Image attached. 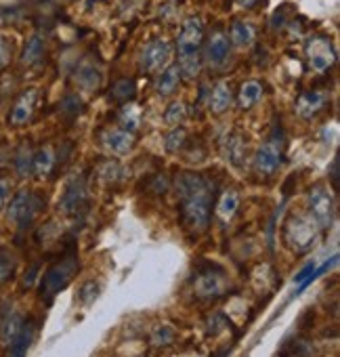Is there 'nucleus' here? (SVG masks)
Listing matches in <instances>:
<instances>
[{"instance_id":"1","label":"nucleus","mask_w":340,"mask_h":357,"mask_svg":"<svg viewBox=\"0 0 340 357\" xmlns=\"http://www.w3.org/2000/svg\"><path fill=\"white\" fill-rule=\"evenodd\" d=\"M175 192H177L179 211H181V219L185 227L196 234L206 231L210 223V213H212L215 185L204 174L185 170V172H179L175 178Z\"/></svg>"},{"instance_id":"2","label":"nucleus","mask_w":340,"mask_h":357,"mask_svg":"<svg viewBox=\"0 0 340 357\" xmlns=\"http://www.w3.org/2000/svg\"><path fill=\"white\" fill-rule=\"evenodd\" d=\"M204 43V26L202 20L192 15L183 22L179 38H177V51H179V70L187 78H196L202 68L200 51Z\"/></svg>"},{"instance_id":"3","label":"nucleus","mask_w":340,"mask_h":357,"mask_svg":"<svg viewBox=\"0 0 340 357\" xmlns=\"http://www.w3.org/2000/svg\"><path fill=\"white\" fill-rule=\"evenodd\" d=\"M319 231L321 229L313 221L311 215H300V213L296 215V213H292L286 219V223H284V242H286V246L292 252L304 255V252H309L317 244Z\"/></svg>"},{"instance_id":"4","label":"nucleus","mask_w":340,"mask_h":357,"mask_svg":"<svg viewBox=\"0 0 340 357\" xmlns=\"http://www.w3.org/2000/svg\"><path fill=\"white\" fill-rule=\"evenodd\" d=\"M284 153H286V137L279 124L271 130L267 141H263V145L258 147L254 155V172L261 178H271L279 170L284 162Z\"/></svg>"},{"instance_id":"5","label":"nucleus","mask_w":340,"mask_h":357,"mask_svg":"<svg viewBox=\"0 0 340 357\" xmlns=\"http://www.w3.org/2000/svg\"><path fill=\"white\" fill-rule=\"evenodd\" d=\"M80 269V261L72 255V257H65L57 263H53L47 273L42 275V282H40V298L51 303L61 290L68 288V284L74 280V275L78 273Z\"/></svg>"},{"instance_id":"6","label":"nucleus","mask_w":340,"mask_h":357,"mask_svg":"<svg viewBox=\"0 0 340 357\" xmlns=\"http://www.w3.org/2000/svg\"><path fill=\"white\" fill-rule=\"evenodd\" d=\"M45 202L42 198L36 194V192H30V190H22L20 194H15L9 202V208H7V219L9 223H13L17 229H28L34 219L40 215Z\"/></svg>"},{"instance_id":"7","label":"nucleus","mask_w":340,"mask_h":357,"mask_svg":"<svg viewBox=\"0 0 340 357\" xmlns=\"http://www.w3.org/2000/svg\"><path fill=\"white\" fill-rule=\"evenodd\" d=\"M88 208V185H86V178L82 174L72 176L65 192L59 200V213L65 215L68 219H78L84 217Z\"/></svg>"},{"instance_id":"8","label":"nucleus","mask_w":340,"mask_h":357,"mask_svg":"<svg viewBox=\"0 0 340 357\" xmlns=\"http://www.w3.org/2000/svg\"><path fill=\"white\" fill-rule=\"evenodd\" d=\"M307 200H309V215L319 225V229L321 231L330 229V225L334 223V217H336V204H334L332 192L323 183H317L309 190Z\"/></svg>"},{"instance_id":"9","label":"nucleus","mask_w":340,"mask_h":357,"mask_svg":"<svg viewBox=\"0 0 340 357\" xmlns=\"http://www.w3.org/2000/svg\"><path fill=\"white\" fill-rule=\"evenodd\" d=\"M225 290H227V273L217 265L204 267L194 280V292L200 298H217Z\"/></svg>"},{"instance_id":"10","label":"nucleus","mask_w":340,"mask_h":357,"mask_svg":"<svg viewBox=\"0 0 340 357\" xmlns=\"http://www.w3.org/2000/svg\"><path fill=\"white\" fill-rule=\"evenodd\" d=\"M334 61H336V51H334L332 40H327L323 36H315V38L309 40V45H307V63H309L311 72L323 74L334 66Z\"/></svg>"},{"instance_id":"11","label":"nucleus","mask_w":340,"mask_h":357,"mask_svg":"<svg viewBox=\"0 0 340 357\" xmlns=\"http://www.w3.org/2000/svg\"><path fill=\"white\" fill-rule=\"evenodd\" d=\"M40 99V91L38 89H26L20 93V97L15 99L11 112H9V124L11 126H24L32 120L36 105Z\"/></svg>"},{"instance_id":"12","label":"nucleus","mask_w":340,"mask_h":357,"mask_svg":"<svg viewBox=\"0 0 340 357\" xmlns=\"http://www.w3.org/2000/svg\"><path fill=\"white\" fill-rule=\"evenodd\" d=\"M168 61H170V45L164 38L151 40L141 53V70L147 74H155L164 70Z\"/></svg>"},{"instance_id":"13","label":"nucleus","mask_w":340,"mask_h":357,"mask_svg":"<svg viewBox=\"0 0 340 357\" xmlns=\"http://www.w3.org/2000/svg\"><path fill=\"white\" fill-rule=\"evenodd\" d=\"M74 82L84 93L97 91L101 86V82H103V70H101L99 61L93 59V57L80 59L78 66H76V70H74Z\"/></svg>"},{"instance_id":"14","label":"nucleus","mask_w":340,"mask_h":357,"mask_svg":"<svg viewBox=\"0 0 340 357\" xmlns=\"http://www.w3.org/2000/svg\"><path fill=\"white\" fill-rule=\"evenodd\" d=\"M101 143L114 155H126L134 147V135L126 128H107L101 135Z\"/></svg>"},{"instance_id":"15","label":"nucleus","mask_w":340,"mask_h":357,"mask_svg":"<svg viewBox=\"0 0 340 357\" xmlns=\"http://www.w3.org/2000/svg\"><path fill=\"white\" fill-rule=\"evenodd\" d=\"M231 57V43L223 32H215L206 47V59L212 68H223Z\"/></svg>"},{"instance_id":"16","label":"nucleus","mask_w":340,"mask_h":357,"mask_svg":"<svg viewBox=\"0 0 340 357\" xmlns=\"http://www.w3.org/2000/svg\"><path fill=\"white\" fill-rule=\"evenodd\" d=\"M325 103H327V97H325L323 91H304V93L298 95L294 107H296V114L300 118L311 120L313 116H317L323 109Z\"/></svg>"},{"instance_id":"17","label":"nucleus","mask_w":340,"mask_h":357,"mask_svg":"<svg viewBox=\"0 0 340 357\" xmlns=\"http://www.w3.org/2000/svg\"><path fill=\"white\" fill-rule=\"evenodd\" d=\"M24 321H26V317L17 309H11L5 313L3 321H0V342H3L5 349H9L15 342V338L20 336V332L24 328Z\"/></svg>"},{"instance_id":"18","label":"nucleus","mask_w":340,"mask_h":357,"mask_svg":"<svg viewBox=\"0 0 340 357\" xmlns=\"http://www.w3.org/2000/svg\"><path fill=\"white\" fill-rule=\"evenodd\" d=\"M223 151H225L227 162H231L233 166H242L246 160V151H248V139L240 130H233L227 135Z\"/></svg>"},{"instance_id":"19","label":"nucleus","mask_w":340,"mask_h":357,"mask_svg":"<svg viewBox=\"0 0 340 357\" xmlns=\"http://www.w3.org/2000/svg\"><path fill=\"white\" fill-rule=\"evenodd\" d=\"M55 149L47 143V145H40L38 149H34V158H32V174L38 176V178H47L53 168H55Z\"/></svg>"},{"instance_id":"20","label":"nucleus","mask_w":340,"mask_h":357,"mask_svg":"<svg viewBox=\"0 0 340 357\" xmlns=\"http://www.w3.org/2000/svg\"><path fill=\"white\" fill-rule=\"evenodd\" d=\"M179 82H181V70H179L177 63H170L164 70H160L157 80H155V93L160 97L173 95L177 91V86H179Z\"/></svg>"},{"instance_id":"21","label":"nucleus","mask_w":340,"mask_h":357,"mask_svg":"<svg viewBox=\"0 0 340 357\" xmlns=\"http://www.w3.org/2000/svg\"><path fill=\"white\" fill-rule=\"evenodd\" d=\"M231 101H233L231 84L227 80H219L210 93V112L212 114H225L229 109Z\"/></svg>"},{"instance_id":"22","label":"nucleus","mask_w":340,"mask_h":357,"mask_svg":"<svg viewBox=\"0 0 340 357\" xmlns=\"http://www.w3.org/2000/svg\"><path fill=\"white\" fill-rule=\"evenodd\" d=\"M36 334H38L36 321H34V319H26V321H24V328H22V332H20V336H17L15 342L7 349V353H9V355H26L28 349L32 347Z\"/></svg>"},{"instance_id":"23","label":"nucleus","mask_w":340,"mask_h":357,"mask_svg":"<svg viewBox=\"0 0 340 357\" xmlns=\"http://www.w3.org/2000/svg\"><path fill=\"white\" fill-rule=\"evenodd\" d=\"M261 97H263V86H261V82L248 80V82H244V84L240 86L238 103H240L242 109H250V107H254V105L261 101Z\"/></svg>"},{"instance_id":"24","label":"nucleus","mask_w":340,"mask_h":357,"mask_svg":"<svg viewBox=\"0 0 340 357\" xmlns=\"http://www.w3.org/2000/svg\"><path fill=\"white\" fill-rule=\"evenodd\" d=\"M238 206H240V196H238V192H235V190H227V192H223V196H221V200H219V204H217V217H219L221 221L229 223V221L235 217Z\"/></svg>"},{"instance_id":"25","label":"nucleus","mask_w":340,"mask_h":357,"mask_svg":"<svg viewBox=\"0 0 340 357\" xmlns=\"http://www.w3.org/2000/svg\"><path fill=\"white\" fill-rule=\"evenodd\" d=\"M45 36L42 34H34L28 43H26V49H24V55H22V61L24 66H36L42 61L45 57Z\"/></svg>"},{"instance_id":"26","label":"nucleus","mask_w":340,"mask_h":357,"mask_svg":"<svg viewBox=\"0 0 340 357\" xmlns=\"http://www.w3.org/2000/svg\"><path fill=\"white\" fill-rule=\"evenodd\" d=\"M229 40L238 49H246V47H250L254 43V28L250 24H246V22H233Z\"/></svg>"},{"instance_id":"27","label":"nucleus","mask_w":340,"mask_h":357,"mask_svg":"<svg viewBox=\"0 0 340 357\" xmlns=\"http://www.w3.org/2000/svg\"><path fill=\"white\" fill-rule=\"evenodd\" d=\"M17 273V257L9 248H0V286L9 284Z\"/></svg>"},{"instance_id":"28","label":"nucleus","mask_w":340,"mask_h":357,"mask_svg":"<svg viewBox=\"0 0 340 357\" xmlns=\"http://www.w3.org/2000/svg\"><path fill=\"white\" fill-rule=\"evenodd\" d=\"M134 93H137V82L132 78H122L111 86L109 99L116 103H126L134 97Z\"/></svg>"},{"instance_id":"29","label":"nucleus","mask_w":340,"mask_h":357,"mask_svg":"<svg viewBox=\"0 0 340 357\" xmlns=\"http://www.w3.org/2000/svg\"><path fill=\"white\" fill-rule=\"evenodd\" d=\"M32 158H34V149H32L28 143H26V145H22V147L17 149V153H15V162H13L17 176L28 178V176L32 174Z\"/></svg>"},{"instance_id":"30","label":"nucleus","mask_w":340,"mask_h":357,"mask_svg":"<svg viewBox=\"0 0 340 357\" xmlns=\"http://www.w3.org/2000/svg\"><path fill=\"white\" fill-rule=\"evenodd\" d=\"M120 122H122V126L126 128V130H137L139 128V124H141V107L137 105V103H130V101H126L124 105H122V109H120Z\"/></svg>"},{"instance_id":"31","label":"nucleus","mask_w":340,"mask_h":357,"mask_svg":"<svg viewBox=\"0 0 340 357\" xmlns=\"http://www.w3.org/2000/svg\"><path fill=\"white\" fill-rule=\"evenodd\" d=\"M185 143H187V130H185L181 124L175 126L173 130H170V132L164 137V147H166V151H170V153H177Z\"/></svg>"},{"instance_id":"32","label":"nucleus","mask_w":340,"mask_h":357,"mask_svg":"<svg viewBox=\"0 0 340 357\" xmlns=\"http://www.w3.org/2000/svg\"><path fill=\"white\" fill-rule=\"evenodd\" d=\"M185 118H187V109H185V103H183V101H173V103L168 105L166 114H164V120H166V124H170V126H179V124H183Z\"/></svg>"},{"instance_id":"33","label":"nucleus","mask_w":340,"mask_h":357,"mask_svg":"<svg viewBox=\"0 0 340 357\" xmlns=\"http://www.w3.org/2000/svg\"><path fill=\"white\" fill-rule=\"evenodd\" d=\"M175 340V330L168 324H160L151 330V344L153 347H168Z\"/></svg>"},{"instance_id":"34","label":"nucleus","mask_w":340,"mask_h":357,"mask_svg":"<svg viewBox=\"0 0 340 357\" xmlns=\"http://www.w3.org/2000/svg\"><path fill=\"white\" fill-rule=\"evenodd\" d=\"M61 114H65V116H70V118H74V116H78L80 112H82V107H84V103H82V99L78 97V95H68L63 101H61Z\"/></svg>"},{"instance_id":"35","label":"nucleus","mask_w":340,"mask_h":357,"mask_svg":"<svg viewBox=\"0 0 340 357\" xmlns=\"http://www.w3.org/2000/svg\"><path fill=\"white\" fill-rule=\"evenodd\" d=\"M99 292H101V288H99L97 282H84V284L80 286L78 301H80L82 305H91V303L99 296Z\"/></svg>"},{"instance_id":"36","label":"nucleus","mask_w":340,"mask_h":357,"mask_svg":"<svg viewBox=\"0 0 340 357\" xmlns=\"http://www.w3.org/2000/svg\"><path fill=\"white\" fill-rule=\"evenodd\" d=\"M11 192H13V185L7 176H0V211H3L9 200H11Z\"/></svg>"},{"instance_id":"37","label":"nucleus","mask_w":340,"mask_h":357,"mask_svg":"<svg viewBox=\"0 0 340 357\" xmlns=\"http://www.w3.org/2000/svg\"><path fill=\"white\" fill-rule=\"evenodd\" d=\"M38 275H40V265L38 263H34L26 273H24V282H22V286H24V290H28V288H32L36 282H38Z\"/></svg>"},{"instance_id":"38","label":"nucleus","mask_w":340,"mask_h":357,"mask_svg":"<svg viewBox=\"0 0 340 357\" xmlns=\"http://www.w3.org/2000/svg\"><path fill=\"white\" fill-rule=\"evenodd\" d=\"M11 61V43L0 36V68H5Z\"/></svg>"},{"instance_id":"39","label":"nucleus","mask_w":340,"mask_h":357,"mask_svg":"<svg viewBox=\"0 0 340 357\" xmlns=\"http://www.w3.org/2000/svg\"><path fill=\"white\" fill-rule=\"evenodd\" d=\"M101 178H103V181H114V178L120 174V166L116 164V162H107L103 168H101Z\"/></svg>"},{"instance_id":"40","label":"nucleus","mask_w":340,"mask_h":357,"mask_svg":"<svg viewBox=\"0 0 340 357\" xmlns=\"http://www.w3.org/2000/svg\"><path fill=\"white\" fill-rule=\"evenodd\" d=\"M313 271H315V263H313V265H307V267H304V269L294 278V282H296V284H304V282H307V278H311V273H313Z\"/></svg>"},{"instance_id":"41","label":"nucleus","mask_w":340,"mask_h":357,"mask_svg":"<svg viewBox=\"0 0 340 357\" xmlns=\"http://www.w3.org/2000/svg\"><path fill=\"white\" fill-rule=\"evenodd\" d=\"M258 3V0H235V7H240V9H250V7H254Z\"/></svg>"},{"instance_id":"42","label":"nucleus","mask_w":340,"mask_h":357,"mask_svg":"<svg viewBox=\"0 0 340 357\" xmlns=\"http://www.w3.org/2000/svg\"><path fill=\"white\" fill-rule=\"evenodd\" d=\"M332 181L334 183L338 181V158H334V162H332Z\"/></svg>"}]
</instances>
